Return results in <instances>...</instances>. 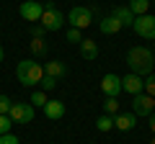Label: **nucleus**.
Returning a JSON list of instances; mask_svg holds the SVG:
<instances>
[{
	"instance_id": "f257e3e1",
	"label": "nucleus",
	"mask_w": 155,
	"mask_h": 144,
	"mask_svg": "<svg viewBox=\"0 0 155 144\" xmlns=\"http://www.w3.org/2000/svg\"><path fill=\"white\" fill-rule=\"evenodd\" d=\"M153 52L147 49V46H132V49L127 52V67L129 72H134V75H140V77H145V75H150L153 72Z\"/></svg>"
},
{
	"instance_id": "f03ea898",
	"label": "nucleus",
	"mask_w": 155,
	"mask_h": 144,
	"mask_svg": "<svg viewBox=\"0 0 155 144\" xmlns=\"http://www.w3.org/2000/svg\"><path fill=\"white\" fill-rule=\"evenodd\" d=\"M16 77L26 88H34V85L39 88V83L44 77V67L39 64V62H34V59H21L18 67H16Z\"/></svg>"
},
{
	"instance_id": "7ed1b4c3",
	"label": "nucleus",
	"mask_w": 155,
	"mask_h": 144,
	"mask_svg": "<svg viewBox=\"0 0 155 144\" xmlns=\"http://www.w3.org/2000/svg\"><path fill=\"white\" fill-rule=\"evenodd\" d=\"M39 23H41L47 31H60V28L67 23V16L62 11H57L52 3H44V13H41V21Z\"/></svg>"
},
{
	"instance_id": "20e7f679",
	"label": "nucleus",
	"mask_w": 155,
	"mask_h": 144,
	"mask_svg": "<svg viewBox=\"0 0 155 144\" xmlns=\"http://www.w3.org/2000/svg\"><path fill=\"white\" fill-rule=\"evenodd\" d=\"M67 23H70V28H88L91 23H93V11L85 5H75L70 13H67Z\"/></svg>"
},
{
	"instance_id": "39448f33",
	"label": "nucleus",
	"mask_w": 155,
	"mask_h": 144,
	"mask_svg": "<svg viewBox=\"0 0 155 144\" xmlns=\"http://www.w3.org/2000/svg\"><path fill=\"white\" fill-rule=\"evenodd\" d=\"M132 31L137 36H142V39H147V41H155V16H150V13L137 16L132 23Z\"/></svg>"
},
{
	"instance_id": "423d86ee",
	"label": "nucleus",
	"mask_w": 155,
	"mask_h": 144,
	"mask_svg": "<svg viewBox=\"0 0 155 144\" xmlns=\"http://www.w3.org/2000/svg\"><path fill=\"white\" fill-rule=\"evenodd\" d=\"M41 13H44V3H39V0H23L18 5V16L28 23H39L41 21Z\"/></svg>"
},
{
	"instance_id": "0eeeda50",
	"label": "nucleus",
	"mask_w": 155,
	"mask_h": 144,
	"mask_svg": "<svg viewBox=\"0 0 155 144\" xmlns=\"http://www.w3.org/2000/svg\"><path fill=\"white\" fill-rule=\"evenodd\" d=\"M155 111V98L147 93H137L132 95V113L134 116H150Z\"/></svg>"
},
{
	"instance_id": "6e6552de",
	"label": "nucleus",
	"mask_w": 155,
	"mask_h": 144,
	"mask_svg": "<svg viewBox=\"0 0 155 144\" xmlns=\"http://www.w3.org/2000/svg\"><path fill=\"white\" fill-rule=\"evenodd\" d=\"M34 105L31 103H13L11 105V121L13 124H28V121H34Z\"/></svg>"
},
{
	"instance_id": "1a4fd4ad",
	"label": "nucleus",
	"mask_w": 155,
	"mask_h": 144,
	"mask_svg": "<svg viewBox=\"0 0 155 144\" xmlns=\"http://www.w3.org/2000/svg\"><path fill=\"white\" fill-rule=\"evenodd\" d=\"M101 93L106 95V98H119V93H122V77L119 75H104L101 77Z\"/></svg>"
},
{
	"instance_id": "9d476101",
	"label": "nucleus",
	"mask_w": 155,
	"mask_h": 144,
	"mask_svg": "<svg viewBox=\"0 0 155 144\" xmlns=\"http://www.w3.org/2000/svg\"><path fill=\"white\" fill-rule=\"evenodd\" d=\"M122 90H127L129 95L145 93V80L140 77V75H134V72H129V75H124V77H122Z\"/></svg>"
},
{
	"instance_id": "9b49d317",
	"label": "nucleus",
	"mask_w": 155,
	"mask_h": 144,
	"mask_svg": "<svg viewBox=\"0 0 155 144\" xmlns=\"http://www.w3.org/2000/svg\"><path fill=\"white\" fill-rule=\"evenodd\" d=\"M44 116L49 118V121H60V118L65 116V103H62V100H57V98L47 100V105H44Z\"/></svg>"
},
{
	"instance_id": "f8f14e48",
	"label": "nucleus",
	"mask_w": 155,
	"mask_h": 144,
	"mask_svg": "<svg viewBox=\"0 0 155 144\" xmlns=\"http://www.w3.org/2000/svg\"><path fill=\"white\" fill-rule=\"evenodd\" d=\"M111 16H114L116 21L122 23V28H132V23H134V18H137V16H134V13L129 11L127 5H116V8H114V13H111Z\"/></svg>"
},
{
	"instance_id": "ddd939ff",
	"label": "nucleus",
	"mask_w": 155,
	"mask_h": 144,
	"mask_svg": "<svg viewBox=\"0 0 155 144\" xmlns=\"http://www.w3.org/2000/svg\"><path fill=\"white\" fill-rule=\"evenodd\" d=\"M134 126H137V116L134 113H116L114 116V129H119V131H129Z\"/></svg>"
},
{
	"instance_id": "4468645a",
	"label": "nucleus",
	"mask_w": 155,
	"mask_h": 144,
	"mask_svg": "<svg viewBox=\"0 0 155 144\" xmlns=\"http://www.w3.org/2000/svg\"><path fill=\"white\" fill-rule=\"evenodd\" d=\"M80 57L88 59V62L98 59V44H96L93 39H83V41H80Z\"/></svg>"
},
{
	"instance_id": "2eb2a0df",
	"label": "nucleus",
	"mask_w": 155,
	"mask_h": 144,
	"mask_svg": "<svg viewBox=\"0 0 155 144\" xmlns=\"http://www.w3.org/2000/svg\"><path fill=\"white\" fill-rule=\"evenodd\" d=\"M98 28H101V33L111 36V33H119V31H122V23L116 21L114 16H106V18H101V21H98Z\"/></svg>"
},
{
	"instance_id": "dca6fc26",
	"label": "nucleus",
	"mask_w": 155,
	"mask_h": 144,
	"mask_svg": "<svg viewBox=\"0 0 155 144\" xmlns=\"http://www.w3.org/2000/svg\"><path fill=\"white\" fill-rule=\"evenodd\" d=\"M44 75H49V77H62V75H67V64L65 62H60V59H54V62H47V67H44Z\"/></svg>"
},
{
	"instance_id": "f3484780",
	"label": "nucleus",
	"mask_w": 155,
	"mask_h": 144,
	"mask_svg": "<svg viewBox=\"0 0 155 144\" xmlns=\"http://www.w3.org/2000/svg\"><path fill=\"white\" fill-rule=\"evenodd\" d=\"M127 8L134 13V16H145V13H147V8H150V0H129Z\"/></svg>"
},
{
	"instance_id": "a211bd4d",
	"label": "nucleus",
	"mask_w": 155,
	"mask_h": 144,
	"mask_svg": "<svg viewBox=\"0 0 155 144\" xmlns=\"http://www.w3.org/2000/svg\"><path fill=\"white\" fill-rule=\"evenodd\" d=\"M96 126H98V131H111L114 129V116H109V113H101L98 116V121H96Z\"/></svg>"
},
{
	"instance_id": "6ab92c4d",
	"label": "nucleus",
	"mask_w": 155,
	"mask_h": 144,
	"mask_svg": "<svg viewBox=\"0 0 155 144\" xmlns=\"http://www.w3.org/2000/svg\"><path fill=\"white\" fill-rule=\"evenodd\" d=\"M47 100H49V98H47V93L36 88V90L31 93V100H28V103H31V105H36V108H44V105H47Z\"/></svg>"
},
{
	"instance_id": "aec40b11",
	"label": "nucleus",
	"mask_w": 155,
	"mask_h": 144,
	"mask_svg": "<svg viewBox=\"0 0 155 144\" xmlns=\"http://www.w3.org/2000/svg\"><path fill=\"white\" fill-rule=\"evenodd\" d=\"M28 46H31V52H34L36 57H44L47 52H49V46H47L44 39H31V44H28Z\"/></svg>"
},
{
	"instance_id": "412c9836",
	"label": "nucleus",
	"mask_w": 155,
	"mask_h": 144,
	"mask_svg": "<svg viewBox=\"0 0 155 144\" xmlns=\"http://www.w3.org/2000/svg\"><path fill=\"white\" fill-rule=\"evenodd\" d=\"M104 111L109 113V116H116V113H119V100L116 98H106L104 100Z\"/></svg>"
},
{
	"instance_id": "4be33fe9",
	"label": "nucleus",
	"mask_w": 155,
	"mask_h": 144,
	"mask_svg": "<svg viewBox=\"0 0 155 144\" xmlns=\"http://www.w3.org/2000/svg\"><path fill=\"white\" fill-rule=\"evenodd\" d=\"M54 88H57V80H54V77H49V75H44V77H41V83H39V90L49 93V90H54Z\"/></svg>"
},
{
	"instance_id": "5701e85b",
	"label": "nucleus",
	"mask_w": 155,
	"mask_h": 144,
	"mask_svg": "<svg viewBox=\"0 0 155 144\" xmlns=\"http://www.w3.org/2000/svg\"><path fill=\"white\" fill-rule=\"evenodd\" d=\"M65 39L70 41V44H80V41H83V33H80V28H67Z\"/></svg>"
},
{
	"instance_id": "b1692460",
	"label": "nucleus",
	"mask_w": 155,
	"mask_h": 144,
	"mask_svg": "<svg viewBox=\"0 0 155 144\" xmlns=\"http://www.w3.org/2000/svg\"><path fill=\"white\" fill-rule=\"evenodd\" d=\"M28 31H31V39H44L47 33H49L41 23H31V28H28Z\"/></svg>"
},
{
	"instance_id": "393cba45",
	"label": "nucleus",
	"mask_w": 155,
	"mask_h": 144,
	"mask_svg": "<svg viewBox=\"0 0 155 144\" xmlns=\"http://www.w3.org/2000/svg\"><path fill=\"white\" fill-rule=\"evenodd\" d=\"M11 126H13L11 116H3V113H0V136H3V134H11Z\"/></svg>"
},
{
	"instance_id": "a878e982",
	"label": "nucleus",
	"mask_w": 155,
	"mask_h": 144,
	"mask_svg": "<svg viewBox=\"0 0 155 144\" xmlns=\"http://www.w3.org/2000/svg\"><path fill=\"white\" fill-rule=\"evenodd\" d=\"M11 105H13V100L8 98V95H0V113H3V116L11 113Z\"/></svg>"
},
{
	"instance_id": "bb28decb",
	"label": "nucleus",
	"mask_w": 155,
	"mask_h": 144,
	"mask_svg": "<svg viewBox=\"0 0 155 144\" xmlns=\"http://www.w3.org/2000/svg\"><path fill=\"white\" fill-rule=\"evenodd\" d=\"M145 93L155 98V75H147V80H145Z\"/></svg>"
},
{
	"instance_id": "cd10ccee",
	"label": "nucleus",
	"mask_w": 155,
	"mask_h": 144,
	"mask_svg": "<svg viewBox=\"0 0 155 144\" xmlns=\"http://www.w3.org/2000/svg\"><path fill=\"white\" fill-rule=\"evenodd\" d=\"M0 144H21V142H18L16 134H3V136H0Z\"/></svg>"
},
{
	"instance_id": "c85d7f7f",
	"label": "nucleus",
	"mask_w": 155,
	"mask_h": 144,
	"mask_svg": "<svg viewBox=\"0 0 155 144\" xmlns=\"http://www.w3.org/2000/svg\"><path fill=\"white\" fill-rule=\"evenodd\" d=\"M150 129H153V131H155V111L150 113Z\"/></svg>"
},
{
	"instance_id": "c756f323",
	"label": "nucleus",
	"mask_w": 155,
	"mask_h": 144,
	"mask_svg": "<svg viewBox=\"0 0 155 144\" xmlns=\"http://www.w3.org/2000/svg\"><path fill=\"white\" fill-rule=\"evenodd\" d=\"M5 59V49H3V44H0V62Z\"/></svg>"
},
{
	"instance_id": "7c9ffc66",
	"label": "nucleus",
	"mask_w": 155,
	"mask_h": 144,
	"mask_svg": "<svg viewBox=\"0 0 155 144\" xmlns=\"http://www.w3.org/2000/svg\"><path fill=\"white\" fill-rule=\"evenodd\" d=\"M39 3H52V0H39Z\"/></svg>"
},
{
	"instance_id": "2f4dec72",
	"label": "nucleus",
	"mask_w": 155,
	"mask_h": 144,
	"mask_svg": "<svg viewBox=\"0 0 155 144\" xmlns=\"http://www.w3.org/2000/svg\"><path fill=\"white\" fill-rule=\"evenodd\" d=\"M150 144H155V136H153V139H150Z\"/></svg>"
}]
</instances>
